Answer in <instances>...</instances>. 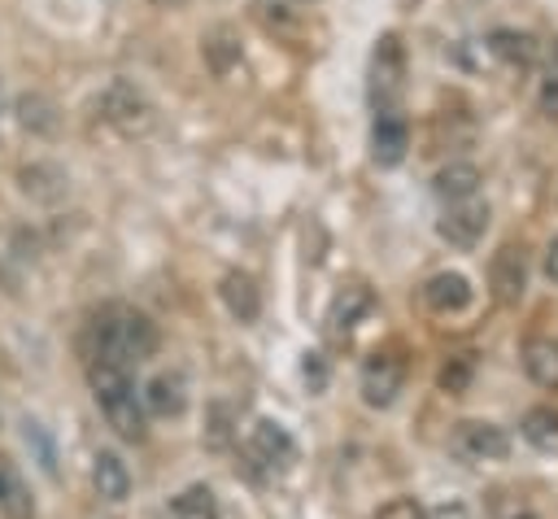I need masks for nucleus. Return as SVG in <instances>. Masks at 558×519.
Returning a JSON list of instances; mask_svg holds the SVG:
<instances>
[{"instance_id": "nucleus-1", "label": "nucleus", "mask_w": 558, "mask_h": 519, "mask_svg": "<svg viewBox=\"0 0 558 519\" xmlns=\"http://www.w3.org/2000/svg\"><path fill=\"white\" fill-rule=\"evenodd\" d=\"M87 362H113V366H140L157 349V327L148 314L131 305H105L87 327Z\"/></svg>"}, {"instance_id": "nucleus-2", "label": "nucleus", "mask_w": 558, "mask_h": 519, "mask_svg": "<svg viewBox=\"0 0 558 519\" xmlns=\"http://www.w3.org/2000/svg\"><path fill=\"white\" fill-rule=\"evenodd\" d=\"M87 379H92L96 406L109 419V427L122 440H140L144 436V406L135 397L131 371L126 366H113V362H87Z\"/></svg>"}, {"instance_id": "nucleus-3", "label": "nucleus", "mask_w": 558, "mask_h": 519, "mask_svg": "<svg viewBox=\"0 0 558 519\" xmlns=\"http://www.w3.org/2000/svg\"><path fill=\"white\" fill-rule=\"evenodd\" d=\"M366 96H371L375 118L379 113H401V96H405V48H401V35H392V31L375 39Z\"/></svg>"}, {"instance_id": "nucleus-4", "label": "nucleus", "mask_w": 558, "mask_h": 519, "mask_svg": "<svg viewBox=\"0 0 558 519\" xmlns=\"http://www.w3.org/2000/svg\"><path fill=\"white\" fill-rule=\"evenodd\" d=\"M100 118L113 122L122 135H140V131L153 126V105H148V96H144L135 83L113 79V83L100 92Z\"/></svg>"}, {"instance_id": "nucleus-5", "label": "nucleus", "mask_w": 558, "mask_h": 519, "mask_svg": "<svg viewBox=\"0 0 558 519\" xmlns=\"http://www.w3.org/2000/svg\"><path fill=\"white\" fill-rule=\"evenodd\" d=\"M436 231H440V240L453 244V249H475L480 236L488 231V205H484L480 196H471V201H453V205H445Z\"/></svg>"}, {"instance_id": "nucleus-6", "label": "nucleus", "mask_w": 558, "mask_h": 519, "mask_svg": "<svg viewBox=\"0 0 558 519\" xmlns=\"http://www.w3.org/2000/svg\"><path fill=\"white\" fill-rule=\"evenodd\" d=\"M453 449H458L462 458H471V462H493V458H506V454H510V436H506L497 423L471 419V423H458Z\"/></svg>"}, {"instance_id": "nucleus-7", "label": "nucleus", "mask_w": 558, "mask_h": 519, "mask_svg": "<svg viewBox=\"0 0 558 519\" xmlns=\"http://www.w3.org/2000/svg\"><path fill=\"white\" fill-rule=\"evenodd\" d=\"M488 288H493V297H497L501 305H514V301L523 297V288H527V262H523V253H519L514 244H506V249L493 253Z\"/></svg>"}, {"instance_id": "nucleus-8", "label": "nucleus", "mask_w": 558, "mask_h": 519, "mask_svg": "<svg viewBox=\"0 0 558 519\" xmlns=\"http://www.w3.org/2000/svg\"><path fill=\"white\" fill-rule=\"evenodd\" d=\"M248 454H253V462H262V467H270V471H283V467L292 462L296 445H292L288 427H279L275 419H262V423H253V432H248Z\"/></svg>"}, {"instance_id": "nucleus-9", "label": "nucleus", "mask_w": 558, "mask_h": 519, "mask_svg": "<svg viewBox=\"0 0 558 519\" xmlns=\"http://www.w3.org/2000/svg\"><path fill=\"white\" fill-rule=\"evenodd\" d=\"M405 148H410L405 113H379L375 126H371V157H375V166H384V170L397 166L405 157Z\"/></svg>"}, {"instance_id": "nucleus-10", "label": "nucleus", "mask_w": 558, "mask_h": 519, "mask_svg": "<svg viewBox=\"0 0 558 519\" xmlns=\"http://www.w3.org/2000/svg\"><path fill=\"white\" fill-rule=\"evenodd\" d=\"M401 362L392 358V353H375V358H366V366H362V397H366V406H392V397L401 393Z\"/></svg>"}, {"instance_id": "nucleus-11", "label": "nucleus", "mask_w": 558, "mask_h": 519, "mask_svg": "<svg viewBox=\"0 0 558 519\" xmlns=\"http://www.w3.org/2000/svg\"><path fill=\"white\" fill-rule=\"evenodd\" d=\"M423 301H427L432 310H440V314H458V310L471 305V283H466V275H458V270L432 275L427 288H423Z\"/></svg>"}, {"instance_id": "nucleus-12", "label": "nucleus", "mask_w": 558, "mask_h": 519, "mask_svg": "<svg viewBox=\"0 0 558 519\" xmlns=\"http://www.w3.org/2000/svg\"><path fill=\"white\" fill-rule=\"evenodd\" d=\"M144 406H148L153 414H161V419L183 414V406H187V384H183V375H179V371L153 375L148 388H144Z\"/></svg>"}, {"instance_id": "nucleus-13", "label": "nucleus", "mask_w": 558, "mask_h": 519, "mask_svg": "<svg viewBox=\"0 0 558 519\" xmlns=\"http://www.w3.org/2000/svg\"><path fill=\"white\" fill-rule=\"evenodd\" d=\"M366 310H371V292H366L362 283H349L344 292H336V301H331V310H327V331H331V336H349Z\"/></svg>"}, {"instance_id": "nucleus-14", "label": "nucleus", "mask_w": 558, "mask_h": 519, "mask_svg": "<svg viewBox=\"0 0 558 519\" xmlns=\"http://www.w3.org/2000/svg\"><path fill=\"white\" fill-rule=\"evenodd\" d=\"M0 515L4 519H31L35 515V497L4 454H0Z\"/></svg>"}, {"instance_id": "nucleus-15", "label": "nucleus", "mask_w": 558, "mask_h": 519, "mask_svg": "<svg viewBox=\"0 0 558 519\" xmlns=\"http://www.w3.org/2000/svg\"><path fill=\"white\" fill-rule=\"evenodd\" d=\"M22 192L35 196V201H44V205H52V201H61V196L70 192V179H65L61 166H52V161H35V166L22 170Z\"/></svg>"}, {"instance_id": "nucleus-16", "label": "nucleus", "mask_w": 558, "mask_h": 519, "mask_svg": "<svg viewBox=\"0 0 558 519\" xmlns=\"http://www.w3.org/2000/svg\"><path fill=\"white\" fill-rule=\"evenodd\" d=\"M222 301H227V310H231L240 323H253V318L262 314V292H257L253 275H244V270L222 275Z\"/></svg>"}, {"instance_id": "nucleus-17", "label": "nucleus", "mask_w": 558, "mask_h": 519, "mask_svg": "<svg viewBox=\"0 0 558 519\" xmlns=\"http://www.w3.org/2000/svg\"><path fill=\"white\" fill-rule=\"evenodd\" d=\"M92 480H96V488H100L105 502H122L131 493V471H126V462L113 449H100L92 458Z\"/></svg>"}, {"instance_id": "nucleus-18", "label": "nucleus", "mask_w": 558, "mask_h": 519, "mask_svg": "<svg viewBox=\"0 0 558 519\" xmlns=\"http://www.w3.org/2000/svg\"><path fill=\"white\" fill-rule=\"evenodd\" d=\"M475 192H480V170H475L471 161H449V166L436 170V196H440L445 205L471 201Z\"/></svg>"}, {"instance_id": "nucleus-19", "label": "nucleus", "mask_w": 558, "mask_h": 519, "mask_svg": "<svg viewBox=\"0 0 558 519\" xmlns=\"http://www.w3.org/2000/svg\"><path fill=\"white\" fill-rule=\"evenodd\" d=\"M523 371L541 384V388H558V340L554 336H536L523 345Z\"/></svg>"}, {"instance_id": "nucleus-20", "label": "nucleus", "mask_w": 558, "mask_h": 519, "mask_svg": "<svg viewBox=\"0 0 558 519\" xmlns=\"http://www.w3.org/2000/svg\"><path fill=\"white\" fill-rule=\"evenodd\" d=\"M13 109H17V122H22L31 135H52V131L61 126V113H57V105H52L44 92H22Z\"/></svg>"}, {"instance_id": "nucleus-21", "label": "nucleus", "mask_w": 558, "mask_h": 519, "mask_svg": "<svg viewBox=\"0 0 558 519\" xmlns=\"http://www.w3.org/2000/svg\"><path fill=\"white\" fill-rule=\"evenodd\" d=\"M523 436H527L536 449L554 454V449H558V410H549V406L527 410V414H523Z\"/></svg>"}, {"instance_id": "nucleus-22", "label": "nucleus", "mask_w": 558, "mask_h": 519, "mask_svg": "<svg viewBox=\"0 0 558 519\" xmlns=\"http://www.w3.org/2000/svg\"><path fill=\"white\" fill-rule=\"evenodd\" d=\"M170 519H214V493L205 484H192L183 497H174Z\"/></svg>"}, {"instance_id": "nucleus-23", "label": "nucleus", "mask_w": 558, "mask_h": 519, "mask_svg": "<svg viewBox=\"0 0 558 519\" xmlns=\"http://www.w3.org/2000/svg\"><path fill=\"white\" fill-rule=\"evenodd\" d=\"M493 52L506 57V61L527 65V61H532V39H527V35H514V31H497V35H493Z\"/></svg>"}, {"instance_id": "nucleus-24", "label": "nucleus", "mask_w": 558, "mask_h": 519, "mask_svg": "<svg viewBox=\"0 0 558 519\" xmlns=\"http://www.w3.org/2000/svg\"><path fill=\"white\" fill-rule=\"evenodd\" d=\"M488 510H493V519H536L532 506L523 497H510V493H493L488 497Z\"/></svg>"}, {"instance_id": "nucleus-25", "label": "nucleus", "mask_w": 558, "mask_h": 519, "mask_svg": "<svg viewBox=\"0 0 558 519\" xmlns=\"http://www.w3.org/2000/svg\"><path fill=\"white\" fill-rule=\"evenodd\" d=\"M375 519H427V510L414 502V497H392L375 510Z\"/></svg>"}, {"instance_id": "nucleus-26", "label": "nucleus", "mask_w": 558, "mask_h": 519, "mask_svg": "<svg viewBox=\"0 0 558 519\" xmlns=\"http://www.w3.org/2000/svg\"><path fill=\"white\" fill-rule=\"evenodd\" d=\"M466 379H471V358H453V362L440 371V388H445V393H462Z\"/></svg>"}, {"instance_id": "nucleus-27", "label": "nucleus", "mask_w": 558, "mask_h": 519, "mask_svg": "<svg viewBox=\"0 0 558 519\" xmlns=\"http://www.w3.org/2000/svg\"><path fill=\"white\" fill-rule=\"evenodd\" d=\"M26 440L39 449L44 471H48V475H57V458H52V445H48V436H44V427H39V423H26Z\"/></svg>"}, {"instance_id": "nucleus-28", "label": "nucleus", "mask_w": 558, "mask_h": 519, "mask_svg": "<svg viewBox=\"0 0 558 519\" xmlns=\"http://www.w3.org/2000/svg\"><path fill=\"white\" fill-rule=\"evenodd\" d=\"M301 375H305V384H310L314 393H323V388H327V362H323V353H305Z\"/></svg>"}, {"instance_id": "nucleus-29", "label": "nucleus", "mask_w": 558, "mask_h": 519, "mask_svg": "<svg viewBox=\"0 0 558 519\" xmlns=\"http://www.w3.org/2000/svg\"><path fill=\"white\" fill-rule=\"evenodd\" d=\"M541 105H545L549 113H558V48H554V57H549V74H545V83H541Z\"/></svg>"}, {"instance_id": "nucleus-30", "label": "nucleus", "mask_w": 558, "mask_h": 519, "mask_svg": "<svg viewBox=\"0 0 558 519\" xmlns=\"http://www.w3.org/2000/svg\"><path fill=\"white\" fill-rule=\"evenodd\" d=\"M432 519H471V515H466V506H462V502H445V506H436V510H432Z\"/></svg>"}, {"instance_id": "nucleus-31", "label": "nucleus", "mask_w": 558, "mask_h": 519, "mask_svg": "<svg viewBox=\"0 0 558 519\" xmlns=\"http://www.w3.org/2000/svg\"><path fill=\"white\" fill-rule=\"evenodd\" d=\"M545 275L558 283V236H554V244H549V253H545Z\"/></svg>"}, {"instance_id": "nucleus-32", "label": "nucleus", "mask_w": 558, "mask_h": 519, "mask_svg": "<svg viewBox=\"0 0 558 519\" xmlns=\"http://www.w3.org/2000/svg\"><path fill=\"white\" fill-rule=\"evenodd\" d=\"M153 4H161V9H174V4H183V0H153Z\"/></svg>"}, {"instance_id": "nucleus-33", "label": "nucleus", "mask_w": 558, "mask_h": 519, "mask_svg": "<svg viewBox=\"0 0 558 519\" xmlns=\"http://www.w3.org/2000/svg\"><path fill=\"white\" fill-rule=\"evenodd\" d=\"M292 4H314V0H292Z\"/></svg>"}]
</instances>
